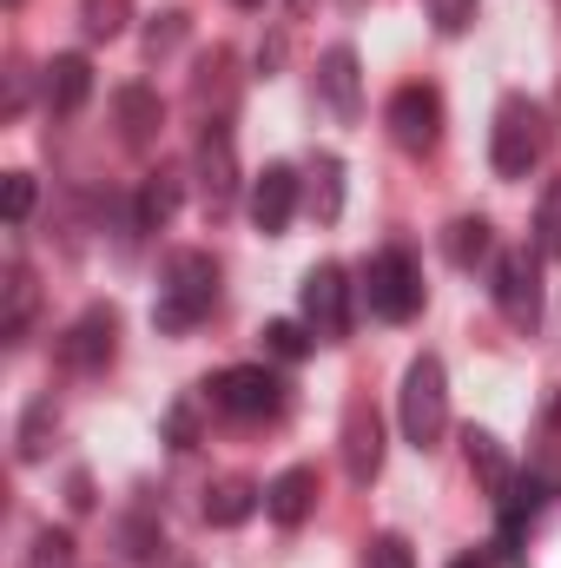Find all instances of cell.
Listing matches in <instances>:
<instances>
[{
  "label": "cell",
  "mask_w": 561,
  "mask_h": 568,
  "mask_svg": "<svg viewBox=\"0 0 561 568\" xmlns=\"http://www.w3.org/2000/svg\"><path fill=\"white\" fill-rule=\"evenodd\" d=\"M212 311H218V258H212V252H198V245L172 252V258H165V272H159L152 324H159L165 337H185V331H192V324H205Z\"/></svg>",
  "instance_id": "obj_1"
},
{
  "label": "cell",
  "mask_w": 561,
  "mask_h": 568,
  "mask_svg": "<svg viewBox=\"0 0 561 568\" xmlns=\"http://www.w3.org/2000/svg\"><path fill=\"white\" fill-rule=\"evenodd\" d=\"M542 152H549V120H542V106H536L529 93H509V100L496 106V126H489V165H496V179H529V172L542 165Z\"/></svg>",
  "instance_id": "obj_2"
},
{
  "label": "cell",
  "mask_w": 561,
  "mask_h": 568,
  "mask_svg": "<svg viewBox=\"0 0 561 568\" xmlns=\"http://www.w3.org/2000/svg\"><path fill=\"white\" fill-rule=\"evenodd\" d=\"M205 404L232 424H272V417H284V377L265 364H232L205 384Z\"/></svg>",
  "instance_id": "obj_3"
},
{
  "label": "cell",
  "mask_w": 561,
  "mask_h": 568,
  "mask_svg": "<svg viewBox=\"0 0 561 568\" xmlns=\"http://www.w3.org/2000/svg\"><path fill=\"white\" fill-rule=\"evenodd\" d=\"M397 417H404V436H410L417 449H436V443H442V429H449V377H442V357L422 351L417 364L404 371Z\"/></svg>",
  "instance_id": "obj_4"
},
{
  "label": "cell",
  "mask_w": 561,
  "mask_h": 568,
  "mask_svg": "<svg viewBox=\"0 0 561 568\" xmlns=\"http://www.w3.org/2000/svg\"><path fill=\"white\" fill-rule=\"evenodd\" d=\"M364 304H370V317H384V324H410L422 311V265L404 245H390V252H377V258L364 265Z\"/></svg>",
  "instance_id": "obj_5"
},
{
  "label": "cell",
  "mask_w": 561,
  "mask_h": 568,
  "mask_svg": "<svg viewBox=\"0 0 561 568\" xmlns=\"http://www.w3.org/2000/svg\"><path fill=\"white\" fill-rule=\"evenodd\" d=\"M350 272L344 265H310L304 284H297V311H304V324H310V337L317 344H344L350 337Z\"/></svg>",
  "instance_id": "obj_6"
},
{
  "label": "cell",
  "mask_w": 561,
  "mask_h": 568,
  "mask_svg": "<svg viewBox=\"0 0 561 568\" xmlns=\"http://www.w3.org/2000/svg\"><path fill=\"white\" fill-rule=\"evenodd\" d=\"M489 297H496L502 324L536 331V324H542V258H536V252H496V265H489Z\"/></svg>",
  "instance_id": "obj_7"
},
{
  "label": "cell",
  "mask_w": 561,
  "mask_h": 568,
  "mask_svg": "<svg viewBox=\"0 0 561 568\" xmlns=\"http://www.w3.org/2000/svg\"><path fill=\"white\" fill-rule=\"evenodd\" d=\"M113 357H120V311H113V304H86V311L60 331V371L100 377Z\"/></svg>",
  "instance_id": "obj_8"
},
{
  "label": "cell",
  "mask_w": 561,
  "mask_h": 568,
  "mask_svg": "<svg viewBox=\"0 0 561 568\" xmlns=\"http://www.w3.org/2000/svg\"><path fill=\"white\" fill-rule=\"evenodd\" d=\"M384 126H390V140L404 145L410 159H429V152L442 145V93L422 87V80L397 87L390 106H384Z\"/></svg>",
  "instance_id": "obj_9"
},
{
  "label": "cell",
  "mask_w": 561,
  "mask_h": 568,
  "mask_svg": "<svg viewBox=\"0 0 561 568\" xmlns=\"http://www.w3.org/2000/svg\"><path fill=\"white\" fill-rule=\"evenodd\" d=\"M192 172H198V192H205V212L218 219L232 199H238V145H232V120L212 113L198 126V152H192Z\"/></svg>",
  "instance_id": "obj_10"
},
{
  "label": "cell",
  "mask_w": 561,
  "mask_h": 568,
  "mask_svg": "<svg viewBox=\"0 0 561 568\" xmlns=\"http://www.w3.org/2000/svg\"><path fill=\"white\" fill-rule=\"evenodd\" d=\"M344 476L357 489H370L384 476V417L370 397H350V410H344Z\"/></svg>",
  "instance_id": "obj_11"
},
{
  "label": "cell",
  "mask_w": 561,
  "mask_h": 568,
  "mask_svg": "<svg viewBox=\"0 0 561 568\" xmlns=\"http://www.w3.org/2000/svg\"><path fill=\"white\" fill-rule=\"evenodd\" d=\"M86 100H93V60H86V53H53V60L40 67V106H47L53 120H73Z\"/></svg>",
  "instance_id": "obj_12"
},
{
  "label": "cell",
  "mask_w": 561,
  "mask_h": 568,
  "mask_svg": "<svg viewBox=\"0 0 561 568\" xmlns=\"http://www.w3.org/2000/svg\"><path fill=\"white\" fill-rule=\"evenodd\" d=\"M113 126H120V145L126 152H152L159 133H165V100L152 87H120L113 93Z\"/></svg>",
  "instance_id": "obj_13"
},
{
  "label": "cell",
  "mask_w": 561,
  "mask_h": 568,
  "mask_svg": "<svg viewBox=\"0 0 561 568\" xmlns=\"http://www.w3.org/2000/svg\"><path fill=\"white\" fill-rule=\"evenodd\" d=\"M317 100L337 113V120H357L364 113V67H357V47H330L317 60Z\"/></svg>",
  "instance_id": "obj_14"
},
{
  "label": "cell",
  "mask_w": 561,
  "mask_h": 568,
  "mask_svg": "<svg viewBox=\"0 0 561 568\" xmlns=\"http://www.w3.org/2000/svg\"><path fill=\"white\" fill-rule=\"evenodd\" d=\"M290 219H297V165H265L252 179V225L265 239H278Z\"/></svg>",
  "instance_id": "obj_15"
},
{
  "label": "cell",
  "mask_w": 561,
  "mask_h": 568,
  "mask_svg": "<svg viewBox=\"0 0 561 568\" xmlns=\"http://www.w3.org/2000/svg\"><path fill=\"white\" fill-rule=\"evenodd\" d=\"M509 542H516L522 568H561V496H542Z\"/></svg>",
  "instance_id": "obj_16"
},
{
  "label": "cell",
  "mask_w": 561,
  "mask_h": 568,
  "mask_svg": "<svg viewBox=\"0 0 561 568\" xmlns=\"http://www.w3.org/2000/svg\"><path fill=\"white\" fill-rule=\"evenodd\" d=\"M310 509H317V469H284L265 483V516L278 523V529H297V523H310Z\"/></svg>",
  "instance_id": "obj_17"
},
{
  "label": "cell",
  "mask_w": 561,
  "mask_h": 568,
  "mask_svg": "<svg viewBox=\"0 0 561 568\" xmlns=\"http://www.w3.org/2000/svg\"><path fill=\"white\" fill-rule=\"evenodd\" d=\"M265 509V489L252 483V476H218L212 489H205V523L212 529H238V523H252Z\"/></svg>",
  "instance_id": "obj_18"
},
{
  "label": "cell",
  "mask_w": 561,
  "mask_h": 568,
  "mask_svg": "<svg viewBox=\"0 0 561 568\" xmlns=\"http://www.w3.org/2000/svg\"><path fill=\"white\" fill-rule=\"evenodd\" d=\"M442 258H449L456 272H476L482 258H496V225H489L482 212L449 219V232H442Z\"/></svg>",
  "instance_id": "obj_19"
},
{
  "label": "cell",
  "mask_w": 561,
  "mask_h": 568,
  "mask_svg": "<svg viewBox=\"0 0 561 568\" xmlns=\"http://www.w3.org/2000/svg\"><path fill=\"white\" fill-rule=\"evenodd\" d=\"M462 449H469V469L482 476V489H489V496H496V509H502V503L516 496V469H509L502 443H496L489 429H476V424H469V429H462Z\"/></svg>",
  "instance_id": "obj_20"
},
{
  "label": "cell",
  "mask_w": 561,
  "mask_h": 568,
  "mask_svg": "<svg viewBox=\"0 0 561 568\" xmlns=\"http://www.w3.org/2000/svg\"><path fill=\"white\" fill-rule=\"evenodd\" d=\"M178 172L172 165H159L152 179L140 185V199H133V232H165L172 225V212H178Z\"/></svg>",
  "instance_id": "obj_21"
},
{
  "label": "cell",
  "mask_w": 561,
  "mask_h": 568,
  "mask_svg": "<svg viewBox=\"0 0 561 568\" xmlns=\"http://www.w3.org/2000/svg\"><path fill=\"white\" fill-rule=\"evenodd\" d=\"M33 311H40V284H33V272H27L20 258H13V265H7V317H0V337H7V344H27Z\"/></svg>",
  "instance_id": "obj_22"
},
{
  "label": "cell",
  "mask_w": 561,
  "mask_h": 568,
  "mask_svg": "<svg viewBox=\"0 0 561 568\" xmlns=\"http://www.w3.org/2000/svg\"><path fill=\"white\" fill-rule=\"evenodd\" d=\"M53 429H60V404H53V397H33V404L20 410V429H13V456H20V463H40L47 443H53Z\"/></svg>",
  "instance_id": "obj_23"
},
{
  "label": "cell",
  "mask_w": 561,
  "mask_h": 568,
  "mask_svg": "<svg viewBox=\"0 0 561 568\" xmlns=\"http://www.w3.org/2000/svg\"><path fill=\"white\" fill-rule=\"evenodd\" d=\"M165 549V529H159V516H152V503H140V509H126L120 516V556L133 568H145L152 556Z\"/></svg>",
  "instance_id": "obj_24"
},
{
  "label": "cell",
  "mask_w": 561,
  "mask_h": 568,
  "mask_svg": "<svg viewBox=\"0 0 561 568\" xmlns=\"http://www.w3.org/2000/svg\"><path fill=\"white\" fill-rule=\"evenodd\" d=\"M310 212H317V225L344 219V159L337 152H317V165H310Z\"/></svg>",
  "instance_id": "obj_25"
},
{
  "label": "cell",
  "mask_w": 561,
  "mask_h": 568,
  "mask_svg": "<svg viewBox=\"0 0 561 568\" xmlns=\"http://www.w3.org/2000/svg\"><path fill=\"white\" fill-rule=\"evenodd\" d=\"M225 73H232V53H225V47H212V53L198 60V73H192V100H198V106H212V100H218V113H225V100H232V80H225Z\"/></svg>",
  "instance_id": "obj_26"
},
{
  "label": "cell",
  "mask_w": 561,
  "mask_h": 568,
  "mask_svg": "<svg viewBox=\"0 0 561 568\" xmlns=\"http://www.w3.org/2000/svg\"><path fill=\"white\" fill-rule=\"evenodd\" d=\"M133 20V0H80V27L86 40H120Z\"/></svg>",
  "instance_id": "obj_27"
},
{
  "label": "cell",
  "mask_w": 561,
  "mask_h": 568,
  "mask_svg": "<svg viewBox=\"0 0 561 568\" xmlns=\"http://www.w3.org/2000/svg\"><path fill=\"white\" fill-rule=\"evenodd\" d=\"M536 258H561V179H549L536 199Z\"/></svg>",
  "instance_id": "obj_28"
},
{
  "label": "cell",
  "mask_w": 561,
  "mask_h": 568,
  "mask_svg": "<svg viewBox=\"0 0 561 568\" xmlns=\"http://www.w3.org/2000/svg\"><path fill=\"white\" fill-rule=\"evenodd\" d=\"M265 344H272V357H284V364H297L317 337H310V324H290V317H278V324H265Z\"/></svg>",
  "instance_id": "obj_29"
},
{
  "label": "cell",
  "mask_w": 561,
  "mask_h": 568,
  "mask_svg": "<svg viewBox=\"0 0 561 568\" xmlns=\"http://www.w3.org/2000/svg\"><path fill=\"white\" fill-rule=\"evenodd\" d=\"M364 568H417V556H410V542L397 529H384V536L364 542Z\"/></svg>",
  "instance_id": "obj_30"
},
{
  "label": "cell",
  "mask_w": 561,
  "mask_h": 568,
  "mask_svg": "<svg viewBox=\"0 0 561 568\" xmlns=\"http://www.w3.org/2000/svg\"><path fill=\"white\" fill-rule=\"evenodd\" d=\"M185 27H192V20H185L178 7H172V13H152V27H145V53H152V60H165V53L185 40Z\"/></svg>",
  "instance_id": "obj_31"
},
{
  "label": "cell",
  "mask_w": 561,
  "mask_h": 568,
  "mask_svg": "<svg viewBox=\"0 0 561 568\" xmlns=\"http://www.w3.org/2000/svg\"><path fill=\"white\" fill-rule=\"evenodd\" d=\"M27 568H73V536H67V529H40Z\"/></svg>",
  "instance_id": "obj_32"
},
{
  "label": "cell",
  "mask_w": 561,
  "mask_h": 568,
  "mask_svg": "<svg viewBox=\"0 0 561 568\" xmlns=\"http://www.w3.org/2000/svg\"><path fill=\"white\" fill-rule=\"evenodd\" d=\"M33 212V172H7V225H27Z\"/></svg>",
  "instance_id": "obj_33"
},
{
  "label": "cell",
  "mask_w": 561,
  "mask_h": 568,
  "mask_svg": "<svg viewBox=\"0 0 561 568\" xmlns=\"http://www.w3.org/2000/svg\"><path fill=\"white\" fill-rule=\"evenodd\" d=\"M429 20H436V33H462L476 20V0H429Z\"/></svg>",
  "instance_id": "obj_34"
},
{
  "label": "cell",
  "mask_w": 561,
  "mask_h": 568,
  "mask_svg": "<svg viewBox=\"0 0 561 568\" xmlns=\"http://www.w3.org/2000/svg\"><path fill=\"white\" fill-rule=\"evenodd\" d=\"M165 436H172V449H192V404H178L165 417Z\"/></svg>",
  "instance_id": "obj_35"
},
{
  "label": "cell",
  "mask_w": 561,
  "mask_h": 568,
  "mask_svg": "<svg viewBox=\"0 0 561 568\" xmlns=\"http://www.w3.org/2000/svg\"><path fill=\"white\" fill-rule=\"evenodd\" d=\"M67 503L86 516V509H93V483H86V476H73V483H67Z\"/></svg>",
  "instance_id": "obj_36"
},
{
  "label": "cell",
  "mask_w": 561,
  "mask_h": 568,
  "mask_svg": "<svg viewBox=\"0 0 561 568\" xmlns=\"http://www.w3.org/2000/svg\"><path fill=\"white\" fill-rule=\"evenodd\" d=\"M449 568H496V562H489V549H462Z\"/></svg>",
  "instance_id": "obj_37"
},
{
  "label": "cell",
  "mask_w": 561,
  "mask_h": 568,
  "mask_svg": "<svg viewBox=\"0 0 561 568\" xmlns=\"http://www.w3.org/2000/svg\"><path fill=\"white\" fill-rule=\"evenodd\" d=\"M549 429L561 436V384H555V397H549Z\"/></svg>",
  "instance_id": "obj_38"
},
{
  "label": "cell",
  "mask_w": 561,
  "mask_h": 568,
  "mask_svg": "<svg viewBox=\"0 0 561 568\" xmlns=\"http://www.w3.org/2000/svg\"><path fill=\"white\" fill-rule=\"evenodd\" d=\"M284 7H290V13H310V7H317V0H284Z\"/></svg>",
  "instance_id": "obj_39"
},
{
  "label": "cell",
  "mask_w": 561,
  "mask_h": 568,
  "mask_svg": "<svg viewBox=\"0 0 561 568\" xmlns=\"http://www.w3.org/2000/svg\"><path fill=\"white\" fill-rule=\"evenodd\" d=\"M238 7H265V0H238Z\"/></svg>",
  "instance_id": "obj_40"
},
{
  "label": "cell",
  "mask_w": 561,
  "mask_h": 568,
  "mask_svg": "<svg viewBox=\"0 0 561 568\" xmlns=\"http://www.w3.org/2000/svg\"><path fill=\"white\" fill-rule=\"evenodd\" d=\"M185 568H192V562H185Z\"/></svg>",
  "instance_id": "obj_41"
}]
</instances>
